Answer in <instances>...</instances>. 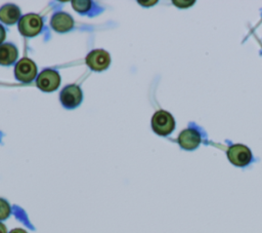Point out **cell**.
<instances>
[{
    "label": "cell",
    "mask_w": 262,
    "mask_h": 233,
    "mask_svg": "<svg viewBox=\"0 0 262 233\" xmlns=\"http://www.w3.org/2000/svg\"><path fill=\"white\" fill-rule=\"evenodd\" d=\"M43 26L42 18L39 14L29 13L24 15L18 22V29L21 35L26 37H34L40 33Z\"/></svg>",
    "instance_id": "cell-2"
},
{
    "label": "cell",
    "mask_w": 262,
    "mask_h": 233,
    "mask_svg": "<svg viewBox=\"0 0 262 233\" xmlns=\"http://www.w3.org/2000/svg\"><path fill=\"white\" fill-rule=\"evenodd\" d=\"M73 7L75 10H77L78 12H87L90 7H91V2L90 1H86V0H79V1H72Z\"/></svg>",
    "instance_id": "cell-12"
},
{
    "label": "cell",
    "mask_w": 262,
    "mask_h": 233,
    "mask_svg": "<svg viewBox=\"0 0 262 233\" xmlns=\"http://www.w3.org/2000/svg\"><path fill=\"white\" fill-rule=\"evenodd\" d=\"M111 63V56L103 49H95L86 56V64L93 71H103Z\"/></svg>",
    "instance_id": "cell-6"
},
{
    "label": "cell",
    "mask_w": 262,
    "mask_h": 233,
    "mask_svg": "<svg viewBox=\"0 0 262 233\" xmlns=\"http://www.w3.org/2000/svg\"><path fill=\"white\" fill-rule=\"evenodd\" d=\"M17 57V49L11 43L0 45V65H10Z\"/></svg>",
    "instance_id": "cell-11"
},
{
    "label": "cell",
    "mask_w": 262,
    "mask_h": 233,
    "mask_svg": "<svg viewBox=\"0 0 262 233\" xmlns=\"http://www.w3.org/2000/svg\"><path fill=\"white\" fill-rule=\"evenodd\" d=\"M5 36H6V33H5V29L0 25V44L4 41L5 39Z\"/></svg>",
    "instance_id": "cell-14"
},
{
    "label": "cell",
    "mask_w": 262,
    "mask_h": 233,
    "mask_svg": "<svg viewBox=\"0 0 262 233\" xmlns=\"http://www.w3.org/2000/svg\"><path fill=\"white\" fill-rule=\"evenodd\" d=\"M227 157L232 164L236 166H246L252 160V153L248 147L235 144L230 146L227 150Z\"/></svg>",
    "instance_id": "cell-3"
},
{
    "label": "cell",
    "mask_w": 262,
    "mask_h": 233,
    "mask_svg": "<svg viewBox=\"0 0 262 233\" xmlns=\"http://www.w3.org/2000/svg\"><path fill=\"white\" fill-rule=\"evenodd\" d=\"M178 143L185 150H193L201 143V134L196 129L186 128L179 133Z\"/></svg>",
    "instance_id": "cell-8"
},
{
    "label": "cell",
    "mask_w": 262,
    "mask_h": 233,
    "mask_svg": "<svg viewBox=\"0 0 262 233\" xmlns=\"http://www.w3.org/2000/svg\"><path fill=\"white\" fill-rule=\"evenodd\" d=\"M0 233H7L5 226L3 224H1V223H0Z\"/></svg>",
    "instance_id": "cell-16"
},
{
    "label": "cell",
    "mask_w": 262,
    "mask_h": 233,
    "mask_svg": "<svg viewBox=\"0 0 262 233\" xmlns=\"http://www.w3.org/2000/svg\"><path fill=\"white\" fill-rule=\"evenodd\" d=\"M36 83L41 90L50 92L57 89V87L59 86L60 76L55 70L46 69L39 74Z\"/></svg>",
    "instance_id": "cell-5"
},
{
    "label": "cell",
    "mask_w": 262,
    "mask_h": 233,
    "mask_svg": "<svg viewBox=\"0 0 262 233\" xmlns=\"http://www.w3.org/2000/svg\"><path fill=\"white\" fill-rule=\"evenodd\" d=\"M74 26L73 17L66 12H56L51 17V27L57 32H67Z\"/></svg>",
    "instance_id": "cell-9"
},
{
    "label": "cell",
    "mask_w": 262,
    "mask_h": 233,
    "mask_svg": "<svg viewBox=\"0 0 262 233\" xmlns=\"http://www.w3.org/2000/svg\"><path fill=\"white\" fill-rule=\"evenodd\" d=\"M20 16V9L13 4H6L0 8V21L5 24H14Z\"/></svg>",
    "instance_id": "cell-10"
},
{
    "label": "cell",
    "mask_w": 262,
    "mask_h": 233,
    "mask_svg": "<svg viewBox=\"0 0 262 233\" xmlns=\"http://www.w3.org/2000/svg\"><path fill=\"white\" fill-rule=\"evenodd\" d=\"M14 74L17 80L21 82H31L36 77L37 66L32 60L24 57L16 63Z\"/></svg>",
    "instance_id": "cell-4"
},
{
    "label": "cell",
    "mask_w": 262,
    "mask_h": 233,
    "mask_svg": "<svg viewBox=\"0 0 262 233\" xmlns=\"http://www.w3.org/2000/svg\"><path fill=\"white\" fill-rule=\"evenodd\" d=\"M151 127L156 133L165 137L173 131L175 127V120L169 112L159 110L151 118Z\"/></svg>",
    "instance_id": "cell-1"
},
{
    "label": "cell",
    "mask_w": 262,
    "mask_h": 233,
    "mask_svg": "<svg viewBox=\"0 0 262 233\" xmlns=\"http://www.w3.org/2000/svg\"><path fill=\"white\" fill-rule=\"evenodd\" d=\"M60 102L66 108H75L80 105L82 101V91L78 85H67L60 91Z\"/></svg>",
    "instance_id": "cell-7"
},
{
    "label": "cell",
    "mask_w": 262,
    "mask_h": 233,
    "mask_svg": "<svg viewBox=\"0 0 262 233\" xmlns=\"http://www.w3.org/2000/svg\"><path fill=\"white\" fill-rule=\"evenodd\" d=\"M10 233H27L25 230H23V229H18V228H16V229H13Z\"/></svg>",
    "instance_id": "cell-15"
},
{
    "label": "cell",
    "mask_w": 262,
    "mask_h": 233,
    "mask_svg": "<svg viewBox=\"0 0 262 233\" xmlns=\"http://www.w3.org/2000/svg\"><path fill=\"white\" fill-rule=\"evenodd\" d=\"M10 213V206L8 202L0 198V220L6 219Z\"/></svg>",
    "instance_id": "cell-13"
}]
</instances>
